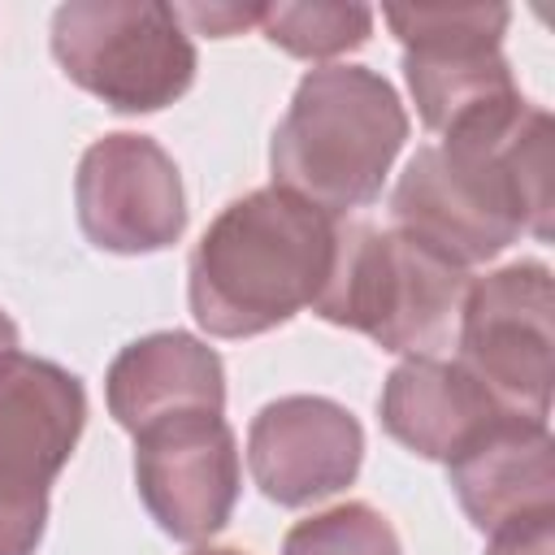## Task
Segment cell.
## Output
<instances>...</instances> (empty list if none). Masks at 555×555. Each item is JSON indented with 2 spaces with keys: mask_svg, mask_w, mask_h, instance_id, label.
<instances>
[{
  "mask_svg": "<svg viewBox=\"0 0 555 555\" xmlns=\"http://www.w3.org/2000/svg\"><path fill=\"white\" fill-rule=\"evenodd\" d=\"M551 113L525 95L416 147L390 191L395 230L468 269L520 234L551 238Z\"/></svg>",
  "mask_w": 555,
  "mask_h": 555,
  "instance_id": "6da1fadb",
  "label": "cell"
},
{
  "mask_svg": "<svg viewBox=\"0 0 555 555\" xmlns=\"http://www.w3.org/2000/svg\"><path fill=\"white\" fill-rule=\"evenodd\" d=\"M338 217L260 186L230 199L186 260L191 317L212 338H256L312 308L334 260Z\"/></svg>",
  "mask_w": 555,
  "mask_h": 555,
  "instance_id": "7a4b0ae2",
  "label": "cell"
},
{
  "mask_svg": "<svg viewBox=\"0 0 555 555\" xmlns=\"http://www.w3.org/2000/svg\"><path fill=\"white\" fill-rule=\"evenodd\" d=\"M408 139L399 91L369 65L308 69L269 139L273 186L325 208L330 217L364 208Z\"/></svg>",
  "mask_w": 555,
  "mask_h": 555,
  "instance_id": "3957f363",
  "label": "cell"
},
{
  "mask_svg": "<svg viewBox=\"0 0 555 555\" xmlns=\"http://www.w3.org/2000/svg\"><path fill=\"white\" fill-rule=\"evenodd\" d=\"M468 269L403 230L338 221L330 278L312 312L373 338L382 351L434 356L455 338Z\"/></svg>",
  "mask_w": 555,
  "mask_h": 555,
  "instance_id": "277c9868",
  "label": "cell"
},
{
  "mask_svg": "<svg viewBox=\"0 0 555 555\" xmlns=\"http://www.w3.org/2000/svg\"><path fill=\"white\" fill-rule=\"evenodd\" d=\"M61 74L113 113H156L195 82V43L173 4L69 0L52 13Z\"/></svg>",
  "mask_w": 555,
  "mask_h": 555,
  "instance_id": "5b68a950",
  "label": "cell"
},
{
  "mask_svg": "<svg viewBox=\"0 0 555 555\" xmlns=\"http://www.w3.org/2000/svg\"><path fill=\"white\" fill-rule=\"evenodd\" d=\"M460 364L503 412L546 421L555 382V286L542 260L468 278L460 304Z\"/></svg>",
  "mask_w": 555,
  "mask_h": 555,
  "instance_id": "8992f818",
  "label": "cell"
},
{
  "mask_svg": "<svg viewBox=\"0 0 555 555\" xmlns=\"http://www.w3.org/2000/svg\"><path fill=\"white\" fill-rule=\"evenodd\" d=\"M382 17L403 43V78L434 134L520 95L503 56L507 4H386Z\"/></svg>",
  "mask_w": 555,
  "mask_h": 555,
  "instance_id": "52a82bcc",
  "label": "cell"
},
{
  "mask_svg": "<svg viewBox=\"0 0 555 555\" xmlns=\"http://www.w3.org/2000/svg\"><path fill=\"white\" fill-rule=\"evenodd\" d=\"M74 208L91 247L152 256L182 238L186 191L173 156L134 130L95 139L74 173Z\"/></svg>",
  "mask_w": 555,
  "mask_h": 555,
  "instance_id": "ba28073f",
  "label": "cell"
},
{
  "mask_svg": "<svg viewBox=\"0 0 555 555\" xmlns=\"http://www.w3.org/2000/svg\"><path fill=\"white\" fill-rule=\"evenodd\" d=\"M134 486L147 516L178 542H204L234 516L243 464L221 412H178L134 434Z\"/></svg>",
  "mask_w": 555,
  "mask_h": 555,
  "instance_id": "9c48e42d",
  "label": "cell"
},
{
  "mask_svg": "<svg viewBox=\"0 0 555 555\" xmlns=\"http://www.w3.org/2000/svg\"><path fill=\"white\" fill-rule=\"evenodd\" d=\"M364 464L360 421L325 395H282L251 416L247 468L278 507L321 503L356 481Z\"/></svg>",
  "mask_w": 555,
  "mask_h": 555,
  "instance_id": "30bf717a",
  "label": "cell"
},
{
  "mask_svg": "<svg viewBox=\"0 0 555 555\" xmlns=\"http://www.w3.org/2000/svg\"><path fill=\"white\" fill-rule=\"evenodd\" d=\"M87 425V386L56 360L0 356V481L52 486Z\"/></svg>",
  "mask_w": 555,
  "mask_h": 555,
  "instance_id": "8fae6325",
  "label": "cell"
},
{
  "mask_svg": "<svg viewBox=\"0 0 555 555\" xmlns=\"http://www.w3.org/2000/svg\"><path fill=\"white\" fill-rule=\"evenodd\" d=\"M447 481L481 533L555 512V442L546 421L503 412L447 464Z\"/></svg>",
  "mask_w": 555,
  "mask_h": 555,
  "instance_id": "7c38bea8",
  "label": "cell"
},
{
  "mask_svg": "<svg viewBox=\"0 0 555 555\" xmlns=\"http://www.w3.org/2000/svg\"><path fill=\"white\" fill-rule=\"evenodd\" d=\"M104 399L113 421L134 438L143 425L178 412H225V364L204 338L156 330L113 356Z\"/></svg>",
  "mask_w": 555,
  "mask_h": 555,
  "instance_id": "4fadbf2b",
  "label": "cell"
},
{
  "mask_svg": "<svg viewBox=\"0 0 555 555\" xmlns=\"http://www.w3.org/2000/svg\"><path fill=\"white\" fill-rule=\"evenodd\" d=\"M377 416L382 429L412 455L451 464L481 429L503 416V408L460 360L408 356L390 369Z\"/></svg>",
  "mask_w": 555,
  "mask_h": 555,
  "instance_id": "5bb4252c",
  "label": "cell"
},
{
  "mask_svg": "<svg viewBox=\"0 0 555 555\" xmlns=\"http://www.w3.org/2000/svg\"><path fill=\"white\" fill-rule=\"evenodd\" d=\"M256 26L273 48L291 56L330 61L369 43L373 9L369 4H260Z\"/></svg>",
  "mask_w": 555,
  "mask_h": 555,
  "instance_id": "9a60e30c",
  "label": "cell"
},
{
  "mask_svg": "<svg viewBox=\"0 0 555 555\" xmlns=\"http://www.w3.org/2000/svg\"><path fill=\"white\" fill-rule=\"evenodd\" d=\"M282 555H403V546L373 503H338L295 520L282 538Z\"/></svg>",
  "mask_w": 555,
  "mask_h": 555,
  "instance_id": "2e32d148",
  "label": "cell"
},
{
  "mask_svg": "<svg viewBox=\"0 0 555 555\" xmlns=\"http://www.w3.org/2000/svg\"><path fill=\"white\" fill-rule=\"evenodd\" d=\"M48 529V490L0 481V555H35Z\"/></svg>",
  "mask_w": 555,
  "mask_h": 555,
  "instance_id": "e0dca14e",
  "label": "cell"
},
{
  "mask_svg": "<svg viewBox=\"0 0 555 555\" xmlns=\"http://www.w3.org/2000/svg\"><path fill=\"white\" fill-rule=\"evenodd\" d=\"M486 555H555V512L516 520L499 533H490Z\"/></svg>",
  "mask_w": 555,
  "mask_h": 555,
  "instance_id": "ac0fdd59",
  "label": "cell"
},
{
  "mask_svg": "<svg viewBox=\"0 0 555 555\" xmlns=\"http://www.w3.org/2000/svg\"><path fill=\"white\" fill-rule=\"evenodd\" d=\"M173 13H178V22H191L199 35H212V39L238 35L243 26L260 22V4H251V9H243V4H182Z\"/></svg>",
  "mask_w": 555,
  "mask_h": 555,
  "instance_id": "d6986e66",
  "label": "cell"
},
{
  "mask_svg": "<svg viewBox=\"0 0 555 555\" xmlns=\"http://www.w3.org/2000/svg\"><path fill=\"white\" fill-rule=\"evenodd\" d=\"M9 351H17V325H13V317L0 308V356H9Z\"/></svg>",
  "mask_w": 555,
  "mask_h": 555,
  "instance_id": "ffe728a7",
  "label": "cell"
},
{
  "mask_svg": "<svg viewBox=\"0 0 555 555\" xmlns=\"http://www.w3.org/2000/svg\"><path fill=\"white\" fill-rule=\"evenodd\" d=\"M186 555H243L238 546H195V551H186Z\"/></svg>",
  "mask_w": 555,
  "mask_h": 555,
  "instance_id": "44dd1931",
  "label": "cell"
}]
</instances>
